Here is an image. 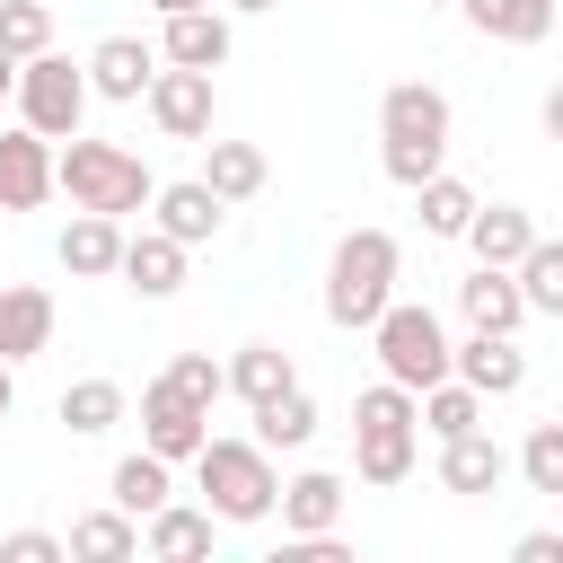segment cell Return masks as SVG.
I'll list each match as a JSON object with an SVG mask.
<instances>
[{
  "label": "cell",
  "instance_id": "obj_35",
  "mask_svg": "<svg viewBox=\"0 0 563 563\" xmlns=\"http://www.w3.org/2000/svg\"><path fill=\"white\" fill-rule=\"evenodd\" d=\"M167 378H176V387H185L202 413L229 396V361H211V352H176V361H167Z\"/></svg>",
  "mask_w": 563,
  "mask_h": 563
},
{
  "label": "cell",
  "instance_id": "obj_24",
  "mask_svg": "<svg viewBox=\"0 0 563 563\" xmlns=\"http://www.w3.org/2000/svg\"><path fill=\"white\" fill-rule=\"evenodd\" d=\"M70 554H79V563H132V554H141V519H132L123 501H114V510H79V519H70Z\"/></svg>",
  "mask_w": 563,
  "mask_h": 563
},
{
  "label": "cell",
  "instance_id": "obj_6",
  "mask_svg": "<svg viewBox=\"0 0 563 563\" xmlns=\"http://www.w3.org/2000/svg\"><path fill=\"white\" fill-rule=\"evenodd\" d=\"M369 343H378V369H387L396 387H413V396L457 369V343H449V325H440L422 299H387V317L369 325Z\"/></svg>",
  "mask_w": 563,
  "mask_h": 563
},
{
  "label": "cell",
  "instance_id": "obj_19",
  "mask_svg": "<svg viewBox=\"0 0 563 563\" xmlns=\"http://www.w3.org/2000/svg\"><path fill=\"white\" fill-rule=\"evenodd\" d=\"M457 378L484 387V396H519V387H528V352H519V334H475V325H466V343H457Z\"/></svg>",
  "mask_w": 563,
  "mask_h": 563
},
{
  "label": "cell",
  "instance_id": "obj_13",
  "mask_svg": "<svg viewBox=\"0 0 563 563\" xmlns=\"http://www.w3.org/2000/svg\"><path fill=\"white\" fill-rule=\"evenodd\" d=\"M150 220H158L167 238H185V246H211L220 220H229V202H220L202 176H185V185H158V194H150Z\"/></svg>",
  "mask_w": 563,
  "mask_h": 563
},
{
  "label": "cell",
  "instance_id": "obj_37",
  "mask_svg": "<svg viewBox=\"0 0 563 563\" xmlns=\"http://www.w3.org/2000/svg\"><path fill=\"white\" fill-rule=\"evenodd\" d=\"M510 554H519V563H563V528H528Z\"/></svg>",
  "mask_w": 563,
  "mask_h": 563
},
{
  "label": "cell",
  "instance_id": "obj_12",
  "mask_svg": "<svg viewBox=\"0 0 563 563\" xmlns=\"http://www.w3.org/2000/svg\"><path fill=\"white\" fill-rule=\"evenodd\" d=\"M343 501H352L343 475H325V466L290 475V484H282V537H334V528H343Z\"/></svg>",
  "mask_w": 563,
  "mask_h": 563
},
{
  "label": "cell",
  "instance_id": "obj_28",
  "mask_svg": "<svg viewBox=\"0 0 563 563\" xmlns=\"http://www.w3.org/2000/svg\"><path fill=\"white\" fill-rule=\"evenodd\" d=\"M484 422V387H466L457 369L440 378V387H422V431L431 440H457V431H475Z\"/></svg>",
  "mask_w": 563,
  "mask_h": 563
},
{
  "label": "cell",
  "instance_id": "obj_41",
  "mask_svg": "<svg viewBox=\"0 0 563 563\" xmlns=\"http://www.w3.org/2000/svg\"><path fill=\"white\" fill-rule=\"evenodd\" d=\"M150 9H158V18H176V9H211V0H150Z\"/></svg>",
  "mask_w": 563,
  "mask_h": 563
},
{
  "label": "cell",
  "instance_id": "obj_20",
  "mask_svg": "<svg viewBox=\"0 0 563 563\" xmlns=\"http://www.w3.org/2000/svg\"><path fill=\"white\" fill-rule=\"evenodd\" d=\"M158 53L185 62V70H220V62H229V18H220V9H176V18L158 26Z\"/></svg>",
  "mask_w": 563,
  "mask_h": 563
},
{
  "label": "cell",
  "instance_id": "obj_27",
  "mask_svg": "<svg viewBox=\"0 0 563 563\" xmlns=\"http://www.w3.org/2000/svg\"><path fill=\"white\" fill-rule=\"evenodd\" d=\"M413 202H422V238H466V220H475V185H457L449 167L431 176V185H413Z\"/></svg>",
  "mask_w": 563,
  "mask_h": 563
},
{
  "label": "cell",
  "instance_id": "obj_42",
  "mask_svg": "<svg viewBox=\"0 0 563 563\" xmlns=\"http://www.w3.org/2000/svg\"><path fill=\"white\" fill-rule=\"evenodd\" d=\"M229 9H246V18H255V9H282V0H229Z\"/></svg>",
  "mask_w": 563,
  "mask_h": 563
},
{
  "label": "cell",
  "instance_id": "obj_34",
  "mask_svg": "<svg viewBox=\"0 0 563 563\" xmlns=\"http://www.w3.org/2000/svg\"><path fill=\"white\" fill-rule=\"evenodd\" d=\"M519 484L563 501V413H554V422H537V431L519 440Z\"/></svg>",
  "mask_w": 563,
  "mask_h": 563
},
{
  "label": "cell",
  "instance_id": "obj_9",
  "mask_svg": "<svg viewBox=\"0 0 563 563\" xmlns=\"http://www.w3.org/2000/svg\"><path fill=\"white\" fill-rule=\"evenodd\" d=\"M150 123L167 132V141H211V70H185V62H167L158 79H150Z\"/></svg>",
  "mask_w": 563,
  "mask_h": 563
},
{
  "label": "cell",
  "instance_id": "obj_21",
  "mask_svg": "<svg viewBox=\"0 0 563 563\" xmlns=\"http://www.w3.org/2000/svg\"><path fill=\"white\" fill-rule=\"evenodd\" d=\"M466 246H475V264H510V273H519V255L537 246V220H528L519 202H475Z\"/></svg>",
  "mask_w": 563,
  "mask_h": 563
},
{
  "label": "cell",
  "instance_id": "obj_4",
  "mask_svg": "<svg viewBox=\"0 0 563 563\" xmlns=\"http://www.w3.org/2000/svg\"><path fill=\"white\" fill-rule=\"evenodd\" d=\"M53 176H62V194H70L79 211H114V220L158 194V176H150L123 141H88V132H70V141L53 150Z\"/></svg>",
  "mask_w": 563,
  "mask_h": 563
},
{
  "label": "cell",
  "instance_id": "obj_17",
  "mask_svg": "<svg viewBox=\"0 0 563 563\" xmlns=\"http://www.w3.org/2000/svg\"><path fill=\"white\" fill-rule=\"evenodd\" d=\"M150 79H158V53H150L141 35H106V44L88 53V88H97V97H114V106L150 97Z\"/></svg>",
  "mask_w": 563,
  "mask_h": 563
},
{
  "label": "cell",
  "instance_id": "obj_33",
  "mask_svg": "<svg viewBox=\"0 0 563 563\" xmlns=\"http://www.w3.org/2000/svg\"><path fill=\"white\" fill-rule=\"evenodd\" d=\"M0 53H9V62L53 53V9H44V0H0Z\"/></svg>",
  "mask_w": 563,
  "mask_h": 563
},
{
  "label": "cell",
  "instance_id": "obj_36",
  "mask_svg": "<svg viewBox=\"0 0 563 563\" xmlns=\"http://www.w3.org/2000/svg\"><path fill=\"white\" fill-rule=\"evenodd\" d=\"M62 554H70V545H62L53 528H9V537H0V563H62Z\"/></svg>",
  "mask_w": 563,
  "mask_h": 563
},
{
  "label": "cell",
  "instance_id": "obj_38",
  "mask_svg": "<svg viewBox=\"0 0 563 563\" xmlns=\"http://www.w3.org/2000/svg\"><path fill=\"white\" fill-rule=\"evenodd\" d=\"M537 114H545V141H563V79L545 88V106H537Z\"/></svg>",
  "mask_w": 563,
  "mask_h": 563
},
{
  "label": "cell",
  "instance_id": "obj_29",
  "mask_svg": "<svg viewBox=\"0 0 563 563\" xmlns=\"http://www.w3.org/2000/svg\"><path fill=\"white\" fill-rule=\"evenodd\" d=\"M255 440L264 449H308L317 440V396L308 387H282L273 405H255Z\"/></svg>",
  "mask_w": 563,
  "mask_h": 563
},
{
  "label": "cell",
  "instance_id": "obj_3",
  "mask_svg": "<svg viewBox=\"0 0 563 563\" xmlns=\"http://www.w3.org/2000/svg\"><path fill=\"white\" fill-rule=\"evenodd\" d=\"M396 273H405L396 238H387V229H352V238L325 255V317H334L343 334H369V325L387 317V299H396Z\"/></svg>",
  "mask_w": 563,
  "mask_h": 563
},
{
  "label": "cell",
  "instance_id": "obj_16",
  "mask_svg": "<svg viewBox=\"0 0 563 563\" xmlns=\"http://www.w3.org/2000/svg\"><path fill=\"white\" fill-rule=\"evenodd\" d=\"M53 343V290L44 282H0V361H35Z\"/></svg>",
  "mask_w": 563,
  "mask_h": 563
},
{
  "label": "cell",
  "instance_id": "obj_32",
  "mask_svg": "<svg viewBox=\"0 0 563 563\" xmlns=\"http://www.w3.org/2000/svg\"><path fill=\"white\" fill-rule=\"evenodd\" d=\"M519 290H528V317H563V238H537L519 255Z\"/></svg>",
  "mask_w": 563,
  "mask_h": 563
},
{
  "label": "cell",
  "instance_id": "obj_39",
  "mask_svg": "<svg viewBox=\"0 0 563 563\" xmlns=\"http://www.w3.org/2000/svg\"><path fill=\"white\" fill-rule=\"evenodd\" d=\"M9 97H18V62L0 53V106H9Z\"/></svg>",
  "mask_w": 563,
  "mask_h": 563
},
{
  "label": "cell",
  "instance_id": "obj_1",
  "mask_svg": "<svg viewBox=\"0 0 563 563\" xmlns=\"http://www.w3.org/2000/svg\"><path fill=\"white\" fill-rule=\"evenodd\" d=\"M440 158H449V97L431 79H396L378 97V167H387V185L413 194V185L440 176Z\"/></svg>",
  "mask_w": 563,
  "mask_h": 563
},
{
  "label": "cell",
  "instance_id": "obj_11",
  "mask_svg": "<svg viewBox=\"0 0 563 563\" xmlns=\"http://www.w3.org/2000/svg\"><path fill=\"white\" fill-rule=\"evenodd\" d=\"M53 185H62V176H53V141H44L35 123L0 132V211H35Z\"/></svg>",
  "mask_w": 563,
  "mask_h": 563
},
{
  "label": "cell",
  "instance_id": "obj_7",
  "mask_svg": "<svg viewBox=\"0 0 563 563\" xmlns=\"http://www.w3.org/2000/svg\"><path fill=\"white\" fill-rule=\"evenodd\" d=\"M88 62H62V53H35L18 62V123H35L44 141H70L88 123Z\"/></svg>",
  "mask_w": 563,
  "mask_h": 563
},
{
  "label": "cell",
  "instance_id": "obj_5",
  "mask_svg": "<svg viewBox=\"0 0 563 563\" xmlns=\"http://www.w3.org/2000/svg\"><path fill=\"white\" fill-rule=\"evenodd\" d=\"M194 475H202L211 519H229V528H255V519L282 510V475H273V449L264 440H202Z\"/></svg>",
  "mask_w": 563,
  "mask_h": 563
},
{
  "label": "cell",
  "instance_id": "obj_30",
  "mask_svg": "<svg viewBox=\"0 0 563 563\" xmlns=\"http://www.w3.org/2000/svg\"><path fill=\"white\" fill-rule=\"evenodd\" d=\"M114 501H123L132 519L167 510V501H176V484H167V457H158V449H132V457L114 466Z\"/></svg>",
  "mask_w": 563,
  "mask_h": 563
},
{
  "label": "cell",
  "instance_id": "obj_22",
  "mask_svg": "<svg viewBox=\"0 0 563 563\" xmlns=\"http://www.w3.org/2000/svg\"><path fill=\"white\" fill-rule=\"evenodd\" d=\"M141 554H158V563H194V554H211V501H202V510H194V501L150 510V519H141Z\"/></svg>",
  "mask_w": 563,
  "mask_h": 563
},
{
  "label": "cell",
  "instance_id": "obj_31",
  "mask_svg": "<svg viewBox=\"0 0 563 563\" xmlns=\"http://www.w3.org/2000/svg\"><path fill=\"white\" fill-rule=\"evenodd\" d=\"M62 422H70L79 440L114 431V422H123V387H114V378H70V387H62Z\"/></svg>",
  "mask_w": 563,
  "mask_h": 563
},
{
  "label": "cell",
  "instance_id": "obj_14",
  "mask_svg": "<svg viewBox=\"0 0 563 563\" xmlns=\"http://www.w3.org/2000/svg\"><path fill=\"white\" fill-rule=\"evenodd\" d=\"M53 255H62L70 282H106V273H123V220H114V211H79Z\"/></svg>",
  "mask_w": 563,
  "mask_h": 563
},
{
  "label": "cell",
  "instance_id": "obj_2",
  "mask_svg": "<svg viewBox=\"0 0 563 563\" xmlns=\"http://www.w3.org/2000/svg\"><path fill=\"white\" fill-rule=\"evenodd\" d=\"M413 457H422V396L396 387V378L361 387L352 396V475L361 484H405Z\"/></svg>",
  "mask_w": 563,
  "mask_h": 563
},
{
  "label": "cell",
  "instance_id": "obj_43",
  "mask_svg": "<svg viewBox=\"0 0 563 563\" xmlns=\"http://www.w3.org/2000/svg\"><path fill=\"white\" fill-rule=\"evenodd\" d=\"M422 9H449V0H422Z\"/></svg>",
  "mask_w": 563,
  "mask_h": 563
},
{
  "label": "cell",
  "instance_id": "obj_23",
  "mask_svg": "<svg viewBox=\"0 0 563 563\" xmlns=\"http://www.w3.org/2000/svg\"><path fill=\"white\" fill-rule=\"evenodd\" d=\"M457 9L484 44H545L554 35V0H457Z\"/></svg>",
  "mask_w": 563,
  "mask_h": 563
},
{
  "label": "cell",
  "instance_id": "obj_40",
  "mask_svg": "<svg viewBox=\"0 0 563 563\" xmlns=\"http://www.w3.org/2000/svg\"><path fill=\"white\" fill-rule=\"evenodd\" d=\"M9 369H18V361H0V413H9V396H18V378H9Z\"/></svg>",
  "mask_w": 563,
  "mask_h": 563
},
{
  "label": "cell",
  "instance_id": "obj_18",
  "mask_svg": "<svg viewBox=\"0 0 563 563\" xmlns=\"http://www.w3.org/2000/svg\"><path fill=\"white\" fill-rule=\"evenodd\" d=\"M123 282H132L141 299H176V290H185V238H167L158 220H150L141 238H123Z\"/></svg>",
  "mask_w": 563,
  "mask_h": 563
},
{
  "label": "cell",
  "instance_id": "obj_10",
  "mask_svg": "<svg viewBox=\"0 0 563 563\" xmlns=\"http://www.w3.org/2000/svg\"><path fill=\"white\" fill-rule=\"evenodd\" d=\"M457 317H466L475 334H519V325H528L519 273H510V264H475V273L457 282Z\"/></svg>",
  "mask_w": 563,
  "mask_h": 563
},
{
  "label": "cell",
  "instance_id": "obj_26",
  "mask_svg": "<svg viewBox=\"0 0 563 563\" xmlns=\"http://www.w3.org/2000/svg\"><path fill=\"white\" fill-rule=\"evenodd\" d=\"M282 387H299V369H290V352H282V343H238V352H229V396L273 405Z\"/></svg>",
  "mask_w": 563,
  "mask_h": 563
},
{
  "label": "cell",
  "instance_id": "obj_15",
  "mask_svg": "<svg viewBox=\"0 0 563 563\" xmlns=\"http://www.w3.org/2000/svg\"><path fill=\"white\" fill-rule=\"evenodd\" d=\"M519 457L475 422V431H457V440H440V484L449 493H501V475H510Z\"/></svg>",
  "mask_w": 563,
  "mask_h": 563
},
{
  "label": "cell",
  "instance_id": "obj_8",
  "mask_svg": "<svg viewBox=\"0 0 563 563\" xmlns=\"http://www.w3.org/2000/svg\"><path fill=\"white\" fill-rule=\"evenodd\" d=\"M202 440H211V413L158 369V378L141 387V449H158V457L176 466V457H202Z\"/></svg>",
  "mask_w": 563,
  "mask_h": 563
},
{
  "label": "cell",
  "instance_id": "obj_25",
  "mask_svg": "<svg viewBox=\"0 0 563 563\" xmlns=\"http://www.w3.org/2000/svg\"><path fill=\"white\" fill-rule=\"evenodd\" d=\"M264 150L255 141H202V185L220 194V202H246V194H264Z\"/></svg>",
  "mask_w": 563,
  "mask_h": 563
}]
</instances>
